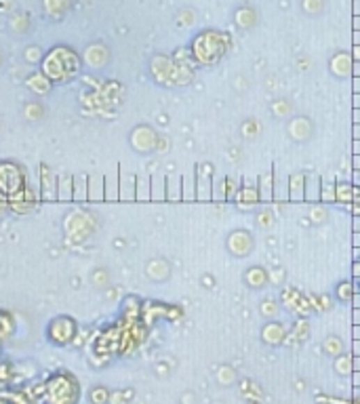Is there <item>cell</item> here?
Wrapping results in <instances>:
<instances>
[{"instance_id": "obj_3", "label": "cell", "mask_w": 360, "mask_h": 404, "mask_svg": "<svg viewBox=\"0 0 360 404\" xmlns=\"http://www.w3.org/2000/svg\"><path fill=\"white\" fill-rule=\"evenodd\" d=\"M194 61H177L166 55H156L150 63V74L160 86H186L194 78Z\"/></svg>"}, {"instance_id": "obj_13", "label": "cell", "mask_w": 360, "mask_h": 404, "mask_svg": "<svg viewBox=\"0 0 360 404\" xmlns=\"http://www.w3.org/2000/svg\"><path fill=\"white\" fill-rule=\"evenodd\" d=\"M287 129H289L291 139H295V141H306V139H310V137H312V133H314L312 123H310L308 118H304V116L289 121Z\"/></svg>"}, {"instance_id": "obj_35", "label": "cell", "mask_w": 360, "mask_h": 404, "mask_svg": "<svg viewBox=\"0 0 360 404\" xmlns=\"http://www.w3.org/2000/svg\"><path fill=\"white\" fill-rule=\"evenodd\" d=\"M276 312H279V306H276V303H274L272 299H265V301L261 303V316H263V318H274Z\"/></svg>"}, {"instance_id": "obj_7", "label": "cell", "mask_w": 360, "mask_h": 404, "mask_svg": "<svg viewBox=\"0 0 360 404\" xmlns=\"http://www.w3.org/2000/svg\"><path fill=\"white\" fill-rule=\"evenodd\" d=\"M38 202H42V200H40V189L28 185V187H26L24 192H19L17 196L9 198V211L24 215V213L34 211V209L38 207Z\"/></svg>"}, {"instance_id": "obj_31", "label": "cell", "mask_w": 360, "mask_h": 404, "mask_svg": "<svg viewBox=\"0 0 360 404\" xmlns=\"http://www.w3.org/2000/svg\"><path fill=\"white\" fill-rule=\"evenodd\" d=\"M310 219H312V224H322L324 219H329V211L322 202H314V205H310Z\"/></svg>"}, {"instance_id": "obj_12", "label": "cell", "mask_w": 360, "mask_h": 404, "mask_svg": "<svg viewBox=\"0 0 360 404\" xmlns=\"http://www.w3.org/2000/svg\"><path fill=\"white\" fill-rule=\"evenodd\" d=\"M287 337V329L279 320H267L261 329V341L267 345H281Z\"/></svg>"}, {"instance_id": "obj_17", "label": "cell", "mask_w": 360, "mask_h": 404, "mask_svg": "<svg viewBox=\"0 0 360 404\" xmlns=\"http://www.w3.org/2000/svg\"><path fill=\"white\" fill-rule=\"evenodd\" d=\"M15 329H17V325H15L13 314L7 310H0V348L15 335Z\"/></svg>"}, {"instance_id": "obj_44", "label": "cell", "mask_w": 360, "mask_h": 404, "mask_svg": "<svg viewBox=\"0 0 360 404\" xmlns=\"http://www.w3.org/2000/svg\"><path fill=\"white\" fill-rule=\"evenodd\" d=\"M354 110H360V93H354Z\"/></svg>"}, {"instance_id": "obj_30", "label": "cell", "mask_w": 360, "mask_h": 404, "mask_svg": "<svg viewBox=\"0 0 360 404\" xmlns=\"http://www.w3.org/2000/svg\"><path fill=\"white\" fill-rule=\"evenodd\" d=\"M322 345H324V352H327L329 356H333V358H337V356H341V354H343V343H341V339H339V337H335V335L327 337Z\"/></svg>"}, {"instance_id": "obj_2", "label": "cell", "mask_w": 360, "mask_h": 404, "mask_svg": "<svg viewBox=\"0 0 360 404\" xmlns=\"http://www.w3.org/2000/svg\"><path fill=\"white\" fill-rule=\"evenodd\" d=\"M45 404H78L82 396V387L70 371H55L45 379L42 385Z\"/></svg>"}, {"instance_id": "obj_46", "label": "cell", "mask_w": 360, "mask_h": 404, "mask_svg": "<svg viewBox=\"0 0 360 404\" xmlns=\"http://www.w3.org/2000/svg\"><path fill=\"white\" fill-rule=\"evenodd\" d=\"M354 141H360V125H354Z\"/></svg>"}, {"instance_id": "obj_24", "label": "cell", "mask_w": 360, "mask_h": 404, "mask_svg": "<svg viewBox=\"0 0 360 404\" xmlns=\"http://www.w3.org/2000/svg\"><path fill=\"white\" fill-rule=\"evenodd\" d=\"M88 200V177L82 175H74V202H84Z\"/></svg>"}, {"instance_id": "obj_4", "label": "cell", "mask_w": 360, "mask_h": 404, "mask_svg": "<svg viewBox=\"0 0 360 404\" xmlns=\"http://www.w3.org/2000/svg\"><path fill=\"white\" fill-rule=\"evenodd\" d=\"M42 74L47 76V80L51 82H65L70 78H74L80 70V57L68 49V47H55L53 51H49L42 59L40 65Z\"/></svg>"}, {"instance_id": "obj_54", "label": "cell", "mask_w": 360, "mask_h": 404, "mask_svg": "<svg viewBox=\"0 0 360 404\" xmlns=\"http://www.w3.org/2000/svg\"><path fill=\"white\" fill-rule=\"evenodd\" d=\"M360 259V247H354V261Z\"/></svg>"}, {"instance_id": "obj_26", "label": "cell", "mask_w": 360, "mask_h": 404, "mask_svg": "<svg viewBox=\"0 0 360 404\" xmlns=\"http://www.w3.org/2000/svg\"><path fill=\"white\" fill-rule=\"evenodd\" d=\"M244 280H246V284H249L251 288H261V286L265 284L267 278H265V272H263L261 267H249Z\"/></svg>"}, {"instance_id": "obj_60", "label": "cell", "mask_w": 360, "mask_h": 404, "mask_svg": "<svg viewBox=\"0 0 360 404\" xmlns=\"http://www.w3.org/2000/svg\"><path fill=\"white\" fill-rule=\"evenodd\" d=\"M358 341H360V339H358Z\"/></svg>"}, {"instance_id": "obj_58", "label": "cell", "mask_w": 360, "mask_h": 404, "mask_svg": "<svg viewBox=\"0 0 360 404\" xmlns=\"http://www.w3.org/2000/svg\"><path fill=\"white\" fill-rule=\"evenodd\" d=\"M354 333H356V339H360V325H356V329H354Z\"/></svg>"}, {"instance_id": "obj_40", "label": "cell", "mask_w": 360, "mask_h": 404, "mask_svg": "<svg viewBox=\"0 0 360 404\" xmlns=\"http://www.w3.org/2000/svg\"><path fill=\"white\" fill-rule=\"evenodd\" d=\"M7 211H9V198L0 194V215L7 213Z\"/></svg>"}, {"instance_id": "obj_8", "label": "cell", "mask_w": 360, "mask_h": 404, "mask_svg": "<svg viewBox=\"0 0 360 404\" xmlns=\"http://www.w3.org/2000/svg\"><path fill=\"white\" fill-rule=\"evenodd\" d=\"M196 200H213V164L203 162L196 169Z\"/></svg>"}, {"instance_id": "obj_5", "label": "cell", "mask_w": 360, "mask_h": 404, "mask_svg": "<svg viewBox=\"0 0 360 404\" xmlns=\"http://www.w3.org/2000/svg\"><path fill=\"white\" fill-rule=\"evenodd\" d=\"M28 171L17 160H0V194L13 198L28 187Z\"/></svg>"}, {"instance_id": "obj_38", "label": "cell", "mask_w": 360, "mask_h": 404, "mask_svg": "<svg viewBox=\"0 0 360 404\" xmlns=\"http://www.w3.org/2000/svg\"><path fill=\"white\" fill-rule=\"evenodd\" d=\"M238 194V185H236V179L234 177H228V200H234Z\"/></svg>"}, {"instance_id": "obj_33", "label": "cell", "mask_w": 360, "mask_h": 404, "mask_svg": "<svg viewBox=\"0 0 360 404\" xmlns=\"http://www.w3.org/2000/svg\"><path fill=\"white\" fill-rule=\"evenodd\" d=\"M352 364H354V360L347 354H341V356L335 358V371L339 375H350L352 373Z\"/></svg>"}, {"instance_id": "obj_29", "label": "cell", "mask_w": 360, "mask_h": 404, "mask_svg": "<svg viewBox=\"0 0 360 404\" xmlns=\"http://www.w3.org/2000/svg\"><path fill=\"white\" fill-rule=\"evenodd\" d=\"M196 198V177L192 181L190 175L182 177V200H194Z\"/></svg>"}, {"instance_id": "obj_15", "label": "cell", "mask_w": 360, "mask_h": 404, "mask_svg": "<svg viewBox=\"0 0 360 404\" xmlns=\"http://www.w3.org/2000/svg\"><path fill=\"white\" fill-rule=\"evenodd\" d=\"M306 175L308 173H293L289 177V200L291 202H306Z\"/></svg>"}, {"instance_id": "obj_42", "label": "cell", "mask_w": 360, "mask_h": 404, "mask_svg": "<svg viewBox=\"0 0 360 404\" xmlns=\"http://www.w3.org/2000/svg\"><path fill=\"white\" fill-rule=\"evenodd\" d=\"M356 202H360V185H354V202L352 205H356Z\"/></svg>"}, {"instance_id": "obj_1", "label": "cell", "mask_w": 360, "mask_h": 404, "mask_svg": "<svg viewBox=\"0 0 360 404\" xmlns=\"http://www.w3.org/2000/svg\"><path fill=\"white\" fill-rule=\"evenodd\" d=\"M230 49V36L219 30H203L190 42V55L196 65L211 68L215 65Z\"/></svg>"}, {"instance_id": "obj_49", "label": "cell", "mask_w": 360, "mask_h": 404, "mask_svg": "<svg viewBox=\"0 0 360 404\" xmlns=\"http://www.w3.org/2000/svg\"><path fill=\"white\" fill-rule=\"evenodd\" d=\"M354 125H360V110H354Z\"/></svg>"}, {"instance_id": "obj_59", "label": "cell", "mask_w": 360, "mask_h": 404, "mask_svg": "<svg viewBox=\"0 0 360 404\" xmlns=\"http://www.w3.org/2000/svg\"><path fill=\"white\" fill-rule=\"evenodd\" d=\"M354 28H356V30H360V17H356V20H354Z\"/></svg>"}, {"instance_id": "obj_48", "label": "cell", "mask_w": 360, "mask_h": 404, "mask_svg": "<svg viewBox=\"0 0 360 404\" xmlns=\"http://www.w3.org/2000/svg\"><path fill=\"white\" fill-rule=\"evenodd\" d=\"M352 74H354V76H360V61H358L356 65H352Z\"/></svg>"}, {"instance_id": "obj_23", "label": "cell", "mask_w": 360, "mask_h": 404, "mask_svg": "<svg viewBox=\"0 0 360 404\" xmlns=\"http://www.w3.org/2000/svg\"><path fill=\"white\" fill-rule=\"evenodd\" d=\"M104 179H106V200H118L120 198V175H118V171L106 175Z\"/></svg>"}, {"instance_id": "obj_45", "label": "cell", "mask_w": 360, "mask_h": 404, "mask_svg": "<svg viewBox=\"0 0 360 404\" xmlns=\"http://www.w3.org/2000/svg\"><path fill=\"white\" fill-rule=\"evenodd\" d=\"M354 93H360V76H354Z\"/></svg>"}, {"instance_id": "obj_55", "label": "cell", "mask_w": 360, "mask_h": 404, "mask_svg": "<svg viewBox=\"0 0 360 404\" xmlns=\"http://www.w3.org/2000/svg\"><path fill=\"white\" fill-rule=\"evenodd\" d=\"M354 230H356V232H360V217H356V219H354Z\"/></svg>"}, {"instance_id": "obj_27", "label": "cell", "mask_w": 360, "mask_h": 404, "mask_svg": "<svg viewBox=\"0 0 360 404\" xmlns=\"http://www.w3.org/2000/svg\"><path fill=\"white\" fill-rule=\"evenodd\" d=\"M320 202L322 205H335V183L327 181V177H322L320 183Z\"/></svg>"}, {"instance_id": "obj_50", "label": "cell", "mask_w": 360, "mask_h": 404, "mask_svg": "<svg viewBox=\"0 0 360 404\" xmlns=\"http://www.w3.org/2000/svg\"><path fill=\"white\" fill-rule=\"evenodd\" d=\"M354 154L360 156V141H354Z\"/></svg>"}, {"instance_id": "obj_39", "label": "cell", "mask_w": 360, "mask_h": 404, "mask_svg": "<svg viewBox=\"0 0 360 404\" xmlns=\"http://www.w3.org/2000/svg\"><path fill=\"white\" fill-rule=\"evenodd\" d=\"M219 381H221V383H226V381H228V383H232V381H234V371L230 368V371H228V375H226V373H224V368H221V373H219Z\"/></svg>"}, {"instance_id": "obj_32", "label": "cell", "mask_w": 360, "mask_h": 404, "mask_svg": "<svg viewBox=\"0 0 360 404\" xmlns=\"http://www.w3.org/2000/svg\"><path fill=\"white\" fill-rule=\"evenodd\" d=\"M213 200H228V177L213 181Z\"/></svg>"}, {"instance_id": "obj_37", "label": "cell", "mask_w": 360, "mask_h": 404, "mask_svg": "<svg viewBox=\"0 0 360 404\" xmlns=\"http://www.w3.org/2000/svg\"><path fill=\"white\" fill-rule=\"evenodd\" d=\"M310 331V327H308V323L304 320V318H299V323L295 325V335L293 337H299V339H306V333Z\"/></svg>"}, {"instance_id": "obj_25", "label": "cell", "mask_w": 360, "mask_h": 404, "mask_svg": "<svg viewBox=\"0 0 360 404\" xmlns=\"http://www.w3.org/2000/svg\"><path fill=\"white\" fill-rule=\"evenodd\" d=\"M166 200H182V175L166 177Z\"/></svg>"}, {"instance_id": "obj_6", "label": "cell", "mask_w": 360, "mask_h": 404, "mask_svg": "<svg viewBox=\"0 0 360 404\" xmlns=\"http://www.w3.org/2000/svg\"><path fill=\"white\" fill-rule=\"evenodd\" d=\"M45 335H47L49 343H53L55 348L72 345L76 335H78V323L72 316H55L49 320Z\"/></svg>"}, {"instance_id": "obj_11", "label": "cell", "mask_w": 360, "mask_h": 404, "mask_svg": "<svg viewBox=\"0 0 360 404\" xmlns=\"http://www.w3.org/2000/svg\"><path fill=\"white\" fill-rule=\"evenodd\" d=\"M38 189H40V200L42 202H47L51 198H57V177L53 175V169H49L47 164H40Z\"/></svg>"}, {"instance_id": "obj_51", "label": "cell", "mask_w": 360, "mask_h": 404, "mask_svg": "<svg viewBox=\"0 0 360 404\" xmlns=\"http://www.w3.org/2000/svg\"><path fill=\"white\" fill-rule=\"evenodd\" d=\"M354 247H360V232L354 234Z\"/></svg>"}, {"instance_id": "obj_20", "label": "cell", "mask_w": 360, "mask_h": 404, "mask_svg": "<svg viewBox=\"0 0 360 404\" xmlns=\"http://www.w3.org/2000/svg\"><path fill=\"white\" fill-rule=\"evenodd\" d=\"M57 200L59 202L74 200V177L72 175H59L57 177Z\"/></svg>"}, {"instance_id": "obj_52", "label": "cell", "mask_w": 360, "mask_h": 404, "mask_svg": "<svg viewBox=\"0 0 360 404\" xmlns=\"http://www.w3.org/2000/svg\"><path fill=\"white\" fill-rule=\"evenodd\" d=\"M354 57L360 61V45H356V47H354Z\"/></svg>"}, {"instance_id": "obj_16", "label": "cell", "mask_w": 360, "mask_h": 404, "mask_svg": "<svg viewBox=\"0 0 360 404\" xmlns=\"http://www.w3.org/2000/svg\"><path fill=\"white\" fill-rule=\"evenodd\" d=\"M352 202H354V183L345 179L335 181V205L350 209Z\"/></svg>"}, {"instance_id": "obj_47", "label": "cell", "mask_w": 360, "mask_h": 404, "mask_svg": "<svg viewBox=\"0 0 360 404\" xmlns=\"http://www.w3.org/2000/svg\"><path fill=\"white\" fill-rule=\"evenodd\" d=\"M354 323H356V325H360V308H356V310H354Z\"/></svg>"}, {"instance_id": "obj_22", "label": "cell", "mask_w": 360, "mask_h": 404, "mask_svg": "<svg viewBox=\"0 0 360 404\" xmlns=\"http://www.w3.org/2000/svg\"><path fill=\"white\" fill-rule=\"evenodd\" d=\"M150 198L166 200V177L164 175H152L150 177Z\"/></svg>"}, {"instance_id": "obj_34", "label": "cell", "mask_w": 360, "mask_h": 404, "mask_svg": "<svg viewBox=\"0 0 360 404\" xmlns=\"http://www.w3.org/2000/svg\"><path fill=\"white\" fill-rule=\"evenodd\" d=\"M150 187V179L146 175H139L137 177V185H135V198L137 200H148L150 198V192H146Z\"/></svg>"}, {"instance_id": "obj_9", "label": "cell", "mask_w": 360, "mask_h": 404, "mask_svg": "<svg viewBox=\"0 0 360 404\" xmlns=\"http://www.w3.org/2000/svg\"><path fill=\"white\" fill-rule=\"evenodd\" d=\"M234 200H236L238 209H242V211H251L257 205H261L257 181H244V185H240V189H238V194H236Z\"/></svg>"}, {"instance_id": "obj_28", "label": "cell", "mask_w": 360, "mask_h": 404, "mask_svg": "<svg viewBox=\"0 0 360 404\" xmlns=\"http://www.w3.org/2000/svg\"><path fill=\"white\" fill-rule=\"evenodd\" d=\"M356 295V284L352 280H343L337 284V299L339 301H352Z\"/></svg>"}, {"instance_id": "obj_43", "label": "cell", "mask_w": 360, "mask_h": 404, "mask_svg": "<svg viewBox=\"0 0 360 404\" xmlns=\"http://www.w3.org/2000/svg\"><path fill=\"white\" fill-rule=\"evenodd\" d=\"M350 211L354 213V217H360V202H356V205L350 207Z\"/></svg>"}, {"instance_id": "obj_18", "label": "cell", "mask_w": 360, "mask_h": 404, "mask_svg": "<svg viewBox=\"0 0 360 404\" xmlns=\"http://www.w3.org/2000/svg\"><path fill=\"white\" fill-rule=\"evenodd\" d=\"M320 183H322V177L318 173H308L306 175V202L314 205V202H320Z\"/></svg>"}, {"instance_id": "obj_56", "label": "cell", "mask_w": 360, "mask_h": 404, "mask_svg": "<svg viewBox=\"0 0 360 404\" xmlns=\"http://www.w3.org/2000/svg\"><path fill=\"white\" fill-rule=\"evenodd\" d=\"M354 45H360V30H356L354 34Z\"/></svg>"}, {"instance_id": "obj_19", "label": "cell", "mask_w": 360, "mask_h": 404, "mask_svg": "<svg viewBox=\"0 0 360 404\" xmlns=\"http://www.w3.org/2000/svg\"><path fill=\"white\" fill-rule=\"evenodd\" d=\"M88 200L91 202L106 200V179H104V175H91L88 177Z\"/></svg>"}, {"instance_id": "obj_21", "label": "cell", "mask_w": 360, "mask_h": 404, "mask_svg": "<svg viewBox=\"0 0 360 404\" xmlns=\"http://www.w3.org/2000/svg\"><path fill=\"white\" fill-rule=\"evenodd\" d=\"M135 185H137L135 175L120 173V200H133L135 198Z\"/></svg>"}, {"instance_id": "obj_53", "label": "cell", "mask_w": 360, "mask_h": 404, "mask_svg": "<svg viewBox=\"0 0 360 404\" xmlns=\"http://www.w3.org/2000/svg\"><path fill=\"white\" fill-rule=\"evenodd\" d=\"M354 169L360 171V156H356V154H354Z\"/></svg>"}, {"instance_id": "obj_14", "label": "cell", "mask_w": 360, "mask_h": 404, "mask_svg": "<svg viewBox=\"0 0 360 404\" xmlns=\"http://www.w3.org/2000/svg\"><path fill=\"white\" fill-rule=\"evenodd\" d=\"M257 185H259V200L261 202H272L274 200V185H276V173L274 171H267L263 175H259L257 179Z\"/></svg>"}, {"instance_id": "obj_57", "label": "cell", "mask_w": 360, "mask_h": 404, "mask_svg": "<svg viewBox=\"0 0 360 404\" xmlns=\"http://www.w3.org/2000/svg\"><path fill=\"white\" fill-rule=\"evenodd\" d=\"M354 284H356V295H358V293H360V278H356Z\"/></svg>"}, {"instance_id": "obj_36", "label": "cell", "mask_w": 360, "mask_h": 404, "mask_svg": "<svg viewBox=\"0 0 360 404\" xmlns=\"http://www.w3.org/2000/svg\"><path fill=\"white\" fill-rule=\"evenodd\" d=\"M108 400H110V391L106 387H95L91 391V402L93 404H108Z\"/></svg>"}, {"instance_id": "obj_10", "label": "cell", "mask_w": 360, "mask_h": 404, "mask_svg": "<svg viewBox=\"0 0 360 404\" xmlns=\"http://www.w3.org/2000/svg\"><path fill=\"white\" fill-rule=\"evenodd\" d=\"M228 251L234 255V257H246L253 249V238L249 232L244 230H234L230 236H228Z\"/></svg>"}, {"instance_id": "obj_41", "label": "cell", "mask_w": 360, "mask_h": 404, "mask_svg": "<svg viewBox=\"0 0 360 404\" xmlns=\"http://www.w3.org/2000/svg\"><path fill=\"white\" fill-rule=\"evenodd\" d=\"M352 183L354 185H360V171L358 169H354V173H352Z\"/></svg>"}]
</instances>
